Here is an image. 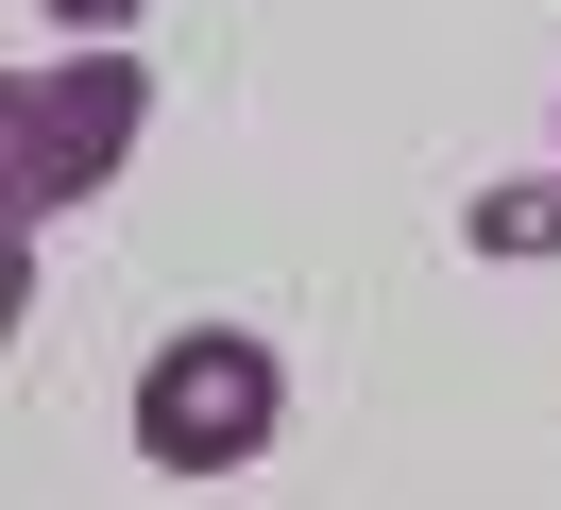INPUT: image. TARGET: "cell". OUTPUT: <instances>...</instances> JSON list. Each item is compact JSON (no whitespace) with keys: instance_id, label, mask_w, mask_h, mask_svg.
Masks as SVG:
<instances>
[{"instance_id":"cell-1","label":"cell","mask_w":561,"mask_h":510,"mask_svg":"<svg viewBox=\"0 0 561 510\" xmlns=\"http://www.w3.org/2000/svg\"><path fill=\"white\" fill-rule=\"evenodd\" d=\"M137 120H153L137 52H35L18 86H0V188H18V222H69L85 188H119Z\"/></svg>"},{"instance_id":"cell-2","label":"cell","mask_w":561,"mask_h":510,"mask_svg":"<svg viewBox=\"0 0 561 510\" xmlns=\"http://www.w3.org/2000/svg\"><path fill=\"white\" fill-rule=\"evenodd\" d=\"M273 408H289L273 340L255 324H187V340L137 358V460L153 476H255L273 460Z\"/></svg>"},{"instance_id":"cell-3","label":"cell","mask_w":561,"mask_h":510,"mask_svg":"<svg viewBox=\"0 0 561 510\" xmlns=\"http://www.w3.org/2000/svg\"><path fill=\"white\" fill-rule=\"evenodd\" d=\"M477 256H561V170H545V188H493V204H477Z\"/></svg>"},{"instance_id":"cell-4","label":"cell","mask_w":561,"mask_h":510,"mask_svg":"<svg viewBox=\"0 0 561 510\" xmlns=\"http://www.w3.org/2000/svg\"><path fill=\"white\" fill-rule=\"evenodd\" d=\"M35 18H51V34H137L153 0H35Z\"/></svg>"}]
</instances>
